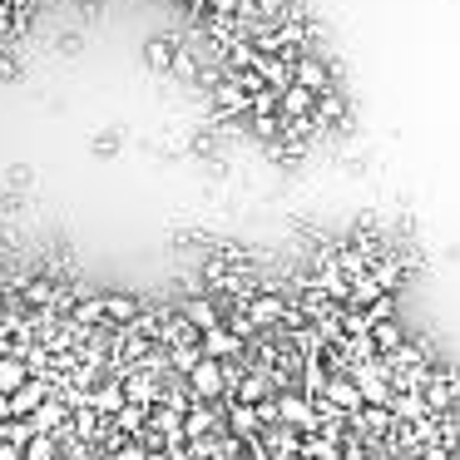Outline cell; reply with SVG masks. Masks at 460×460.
Returning <instances> with one entry per match:
<instances>
[{"mask_svg": "<svg viewBox=\"0 0 460 460\" xmlns=\"http://www.w3.org/2000/svg\"><path fill=\"white\" fill-rule=\"evenodd\" d=\"M351 381H357V391H361L367 406H391V401H396V386H391V371H386V361H381V357H371L367 367H357V371H351Z\"/></svg>", "mask_w": 460, "mask_h": 460, "instance_id": "obj_1", "label": "cell"}, {"mask_svg": "<svg viewBox=\"0 0 460 460\" xmlns=\"http://www.w3.org/2000/svg\"><path fill=\"white\" fill-rule=\"evenodd\" d=\"M420 396H426V411H430V416H450V406L460 401V376H456L450 367H430Z\"/></svg>", "mask_w": 460, "mask_h": 460, "instance_id": "obj_2", "label": "cell"}, {"mask_svg": "<svg viewBox=\"0 0 460 460\" xmlns=\"http://www.w3.org/2000/svg\"><path fill=\"white\" fill-rule=\"evenodd\" d=\"M278 411H282V426L302 430V436H322V411L302 391H278Z\"/></svg>", "mask_w": 460, "mask_h": 460, "instance_id": "obj_3", "label": "cell"}, {"mask_svg": "<svg viewBox=\"0 0 460 460\" xmlns=\"http://www.w3.org/2000/svg\"><path fill=\"white\" fill-rule=\"evenodd\" d=\"M189 391H193L199 401H208V406H218V401H228L233 391H228V376H223V361L203 357L199 367L189 371Z\"/></svg>", "mask_w": 460, "mask_h": 460, "instance_id": "obj_4", "label": "cell"}, {"mask_svg": "<svg viewBox=\"0 0 460 460\" xmlns=\"http://www.w3.org/2000/svg\"><path fill=\"white\" fill-rule=\"evenodd\" d=\"M292 84H302V90H312V94H332V65L312 50L297 55V60H292Z\"/></svg>", "mask_w": 460, "mask_h": 460, "instance_id": "obj_5", "label": "cell"}, {"mask_svg": "<svg viewBox=\"0 0 460 460\" xmlns=\"http://www.w3.org/2000/svg\"><path fill=\"white\" fill-rule=\"evenodd\" d=\"M55 381H60V376H31V381H25V386L11 396V401H15V420L35 416V411H40L45 401L55 396Z\"/></svg>", "mask_w": 460, "mask_h": 460, "instance_id": "obj_6", "label": "cell"}, {"mask_svg": "<svg viewBox=\"0 0 460 460\" xmlns=\"http://www.w3.org/2000/svg\"><path fill=\"white\" fill-rule=\"evenodd\" d=\"M238 114H252V94L243 90V84L223 80L218 90H213V119H238Z\"/></svg>", "mask_w": 460, "mask_h": 460, "instance_id": "obj_7", "label": "cell"}, {"mask_svg": "<svg viewBox=\"0 0 460 460\" xmlns=\"http://www.w3.org/2000/svg\"><path fill=\"white\" fill-rule=\"evenodd\" d=\"M179 312H183V317H189L199 332L223 327V307H218V297H213V292H193L189 302H179Z\"/></svg>", "mask_w": 460, "mask_h": 460, "instance_id": "obj_8", "label": "cell"}, {"mask_svg": "<svg viewBox=\"0 0 460 460\" xmlns=\"http://www.w3.org/2000/svg\"><path fill=\"white\" fill-rule=\"evenodd\" d=\"M144 317V302L134 297V292H104V322L110 327H134V322Z\"/></svg>", "mask_w": 460, "mask_h": 460, "instance_id": "obj_9", "label": "cell"}, {"mask_svg": "<svg viewBox=\"0 0 460 460\" xmlns=\"http://www.w3.org/2000/svg\"><path fill=\"white\" fill-rule=\"evenodd\" d=\"M268 396H278V381H272V371H248V376L233 386L228 401H238V406H262Z\"/></svg>", "mask_w": 460, "mask_h": 460, "instance_id": "obj_10", "label": "cell"}, {"mask_svg": "<svg viewBox=\"0 0 460 460\" xmlns=\"http://www.w3.org/2000/svg\"><path fill=\"white\" fill-rule=\"evenodd\" d=\"M381 361H386L391 376H401V371H426L430 367V347H426V341H411L406 337L396 351H391V357H381Z\"/></svg>", "mask_w": 460, "mask_h": 460, "instance_id": "obj_11", "label": "cell"}, {"mask_svg": "<svg viewBox=\"0 0 460 460\" xmlns=\"http://www.w3.org/2000/svg\"><path fill=\"white\" fill-rule=\"evenodd\" d=\"M243 351H248V341H243L238 332H228V327L203 332V357H213V361H238Z\"/></svg>", "mask_w": 460, "mask_h": 460, "instance_id": "obj_12", "label": "cell"}, {"mask_svg": "<svg viewBox=\"0 0 460 460\" xmlns=\"http://www.w3.org/2000/svg\"><path fill=\"white\" fill-rule=\"evenodd\" d=\"M124 406H129V396H124V381H119V376H104L100 386H94V396H90V411H100L104 420H114Z\"/></svg>", "mask_w": 460, "mask_h": 460, "instance_id": "obj_13", "label": "cell"}, {"mask_svg": "<svg viewBox=\"0 0 460 460\" xmlns=\"http://www.w3.org/2000/svg\"><path fill=\"white\" fill-rule=\"evenodd\" d=\"M70 322H75L80 332H100V327H110V322H104V292H80V302H75Z\"/></svg>", "mask_w": 460, "mask_h": 460, "instance_id": "obj_14", "label": "cell"}, {"mask_svg": "<svg viewBox=\"0 0 460 460\" xmlns=\"http://www.w3.org/2000/svg\"><path fill=\"white\" fill-rule=\"evenodd\" d=\"M278 114L282 119H312V114H317V94L302 90V84H288L282 100H278Z\"/></svg>", "mask_w": 460, "mask_h": 460, "instance_id": "obj_15", "label": "cell"}, {"mask_svg": "<svg viewBox=\"0 0 460 460\" xmlns=\"http://www.w3.org/2000/svg\"><path fill=\"white\" fill-rule=\"evenodd\" d=\"M31 376H35V371H31V361H25V357H15V351H11V357H0V391H5V396H15Z\"/></svg>", "mask_w": 460, "mask_h": 460, "instance_id": "obj_16", "label": "cell"}, {"mask_svg": "<svg viewBox=\"0 0 460 460\" xmlns=\"http://www.w3.org/2000/svg\"><path fill=\"white\" fill-rule=\"evenodd\" d=\"M401 341H406V332L396 327V317H391V322H376V327H371V351H376V357H391Z\"/></svg>", "mask_w": 460, "mask_h": 460, "instance_id": "obj_17", "label": "cell"}, {"mask_svg": "<svg viewBox=\"0 0 460 460\" xmlns=\"http://www.w3.org/2000/svg\"><path fill=\"white\" fill-rule=\"evenodd\" d=\"M173 60H179V40H149L144 45V65H149V70H173Z\"/></svg>", "mask_w": 460, "mask_h": 460, "instance_id": "obj_18", "label": "cell"}, {"mask_svg": "<svg viewBox=\"0 0 460 460\" xmlns=\"http://www.w3.org/2000/svg\"><path fill=\"white\" fill-rule=\"evenodd\" d=\"M149 411H154V406H134V401H129V406H124L119 416H114V430L134 440V436H139L144 426H149Z\"/></svg>", "mask_w": 460, "mask_h": 460, "instance_id": "obj_19", "label": "cell"}, {"mask_svg": "<svg viewBox=\"0 0 460 460\" xmlns=\"http://www.w3.org/2000/svg\"><path fill=\"white\" fill-rule=\"evenodd\" d=\"M60 450H65V440L50 436V430H40V436L25 446V460H60Z\"/></svg>", "mask_w": 460, "mask_h": 460, "instance_id": "obj_20", "label": "cell"}, {"mask_svg": "<svg viewBox=\"0 0 460 460\" xmlns=\"http://www.w3.org/2000/svg\"><path fill=\"white\" fill-rule=\"evenodd\" d=\"M149 426L159 430V436H183V416L173 406H154L149 411Z\"/></svg>", "mask_w": 460, "mask_h": 460, "instance_id": "obj_21", "label": "cell"}, {"mask_svg": "<svg viewBox=\"0 0 460 460\" xmlns=\"http://www.w3.org/2000/svg\"><path fill=\"white\" fill-rule=\"evenodd\" d=\"M248 124H252V134L268 139V144L282 139V114H248Z\"/></svg>", "mask_w": 460, "mask_h": 460, "instance_id": "obj_22", "label": "cell"}, {"mask_svg": "<svg viewBox=\"0 0 460 460\" xmlns=\"http://www.w3.org/2000/svg\"><path fill=\"white\" fill-rule=\"evenodd\" d=\"M312 119H347V100H341V94H317V114H312Z\"/></svg>", "mask_w": 460, "mask_h": 460, "instance_id": "obj_23", "label": "cell"}, {"mask_svg": "<svg viewBox=\"0 0 460 460\" xmlns=\"http://www.w3.org/2000/svg\"><path fill=\"white\" fill-rule=\"evenodd\" d=\"M436 440L446 450H460V420L456 416H440V426H436Z\"/></svg>", "mask_w": 460, "mask_h": 460, "instance_id": "obj_24", "label": "cell"}, {"mask_svg": "<svg viewBox=\"0 0 460 460\" xmlns=\"http://www.w3.org/2000/svg\"><path fill=\"white\" fill-rule=\"evenodd\" d=\"M199 70H203V60H193L189 50H179V60H173V75H179V80H199Z\"/></svg>", "mask_w": 460, "mask_h": 460, "instance_id": "obj_25", "label": "cell"}, {"mask_svg": "<svg viewBox=\"0 0 460 460\" xmlns=\"http://www.w3.org/2000/svg\"><path fill=\"white\" fill-rule=\"evenodd\" d=\"M60 460H100V450H94V446H84V440H65Z\"/></svg>", "mask_w": 460, "mask_h": 460, "instance_id": "obj_26", "label": "cell"}, {"mask_svg": "<svg viewBox=\"0 0 460 460\" xmlns=\"http://www.w3.org/2000/svg\"><path fill=\"white\" fill-rule=\"evenodd\" d=\"M110 460H149V450H144V446H139V440H124V446H119V450H114V456H110Z\"/></svg>", "mask_w": 460, "mask_h": 460, "instance_id": "obj_27", "label": "cell"}, {"mask_svg": "<svg viewBox=\"0 0 460 460\" xmlns=\"http://www.w3.org/2000/svg\"><path fill=\"white\" fill-rule=\"evenodd\" d=\"M450 456H456V450H446L440 440H430V446H420V456H416V460H450Z\"/></svg>", "mask_w": 460, "mask_h": 460, "instance_id": "obj_28", "label": "cell"}, {"mask_svg": "<svg viewBox=\"0 0 460 460\" xmlns=\"http://www.w3.org/2000/svg\"><path fill=\"white\" fill-rule=\"evenodd\" d=\"M243 0H208V15H238Z\"/></svg>", "mask_w": 460, "mask_h": 460, "instance_id": "obj_29", "label": "cell"}, {"mask_svg": "<svg viewBox=\"0 0 460 460\" xmlns=\"http://www.w3.org/2000/svg\"><path fill=\"white\" fill-rule=\"evenodd\" d=\"M218 149V139H213V134H199V139H193V154H213Z\"/></svg>", "mask_w": 460, "mask_h": 460, "instance_id": "obj_30", "label": "cell"}, {"mask_svg": "<svg viewBox=\"0 0 460 460\" xmlns=\"http://www.w3.org/2000/svg\"><path fill=\"white\" fill-rule=\"evenodd\" d=\"M5 420H15V401L0 391V426H5Z\"/></svg>", "mask_w": 460, "mask_h": 460, "instance_id": "obj_31", "label": "cell"}, {"mask_svg": "<svg viewBox=\"0 0 460 460\" xmlns=\"http://www.w3.org/2000/svg\"><path fill=\"white\" fill-rule=\"evenodd\" d=\"M0 80H15V60H11V55H0Z\"/></svg>", "mask_w": 460, "mask_h": 460, "instance_id": "obj_32", "label": "cell"}, {"mask_svg": "<svg viewBox=\"0 0 460 460\" xmlns=\"http://www.w3.org/2000/svg\"><path fill=\"white\" fill-rule=\"evenodd\" d=\"M179 5H189L193 15H208V0H179Z\"/></svg>", "mask_w": 460, "mask_h": 460, "instance_id": "obj_33", "label": "cell"}, {"mask_svg": "<svg viewBox=\"0 0 460 460\" xmlns=\"http://www.w3.org/2000/svg\"><path fill=\"white\" fill-rule=\"evenodd\" d=\"M149 460H173V456H169V450H149Z\"/></svg>", "mask_w": 460, "mask_h": 460, "instance_id": "obj_34", "label": "cell"}, {"mask_svg": "<svg viewBox=\"0 0 460 460\" xmlns=\"http://www.w3.org/2000/svg\"><path fill=\"white\" fill-rule=\"evenodd\" d=\"M450 460H460V450H456V456H450Z\"/></svg>", "mask_w": 460, "mask_h": 460, "instance_id": "obj_35", "label": "cell"}, {"mask_svg": "<svg viewBox=\"0 0 460 460\" xmlns=\"http://www.w3.org/2000/svg\"><path fill=\"white\" fill-rule=\"evenodd\" d=\"M100 460H110V456H100Z\"/></svg>", "mask_w": 460, "mask_h": 460, "instance_id": "obj_36", "label": "cell"}]
</instances>
